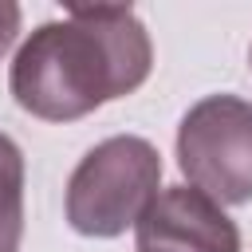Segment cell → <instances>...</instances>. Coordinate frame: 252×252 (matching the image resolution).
Wrapping results in <instances>:
<instances>
[{"mask_svg":"<svg viewBox=\"0 0 252 252\" xmlns=\"http://www.w3.org/2000/svg\"><path fill=\"white\" fill-rule=\"evenodd\" d=\"M161 185V158L138 134H114L83 154L67 181V224L83 236H122Z\"/></svg>","mask_w":252,"mask_h":252,"instance_id":"7a4b0ae2","label":"cell"},{"mask_svg":"<svg viewBox=\"0 0 252 252\" xmlns=\"http://www.w3.org/2000/svg\"><path fill=\"white\" fill-rule=\"evenodd\" d=\"M248 63H252V55H248Z\"/></svg>","mask_w":252,"mask_h":252,"instance_id":"52a82bcc","label":"cell"},{"mask_svg":"<svg viewBox=\"0 0 252 252\" xmlns=\"http://www.w3.org/2000/svg\"><path fill=\"white\" fill-rule=\"evenodd\" d=\"M16 32H20V4L0 0V55L16 43Z\"/></svg>","mask_w":252,"mask_h":252,"instance_id":"8992f818","label":"cell"},{"mask_svg":"<svg viewBox=\"0 0 252 252\" xmlns=\"http://www.w3.org/2000/svg\"><path fill=\"white\" fill-rule=\"evenodd\" d=\"M24 236V154L0 130V252H20Z\"/></svg>","mask_w":252,"mask_h":252,"instance_id":"5b68a950","label":"cell"},{"mask_svg":"<svg viewBox=\"0 0 252 252\" xmlns=\"http://www.w3.org/2000/svg\"><path fill=\"white\" fill-rule=\"evenodd\" d=\"M177 165L217 205L252 201V102L240 94L193 102L177 126Z\"/></svg>","mask_w":252,"mask_h":252,"instance_id":"3957f363","label":"cell"},{"mask_svg":"<svg viewBox=\"0 0 252 252\" xmlns=\"http://www.w3.org/2000/svg\"><path fill=\"white\" fill-rule=\"evenodd\" d=\"M138 252H240V232L224 209L193 185L161 189L134 224Z\"/></svg>","mask_w":252,"mask_h":252,"instance_id":"277c9868","label":"cell"},{"mask_svg":"<svg viewBox=\"0 0 252 252\" xmlns=\"http://www.w3.org/2000/svg\"><path fill=\"white\" fill-rule=\"evenodd\" d=\"M150 67V32L130 4H75L24 39L8 87L20 110L43 122H75L138 91Z\"/></svg>","mask_w":252,"mask_h":252,"instance_id":"6da1fadb","label":"cell"}]
</instances>
